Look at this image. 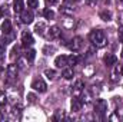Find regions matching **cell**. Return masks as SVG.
<instances>
[{
  "instance_id": "8fae6325",
  "label": "cell",
  "mask_w": 123,
  "mask_h": 122,
  "mask_svg": "<svg viewBox=\"0 0 123 122\" xmlns=\"http://www.w3.org/2000/svg\"><path fill=\"white\" fill-rule=\"evenodd\" d=\"M47 30H49V39H57V37L60 36V33H62L59 26H52V27L47 29Z\"/></svg>"
},
{
  "instance_id": "5b68a950",
  "label": "cell",
  "mask_w": 123,
  "mask_h": 122,
  "mask_svg": "<svg viewBox=\"0 0 123 122\" xmlns=\"http://www.w3.org/2000/svg\"><path fill=\"white\" fill-rule=\"evenodd\" d=\"M34 43V39H33V36H31V33L29 30H25L22 33V46H25V47H29Z\"/></svg>"
},
{
  "instance_id": "d6986e66",
  "label": "cell",
  "mask_w": 123,
  "mask_h": 122,
  "mask_svg": "<svg viewBox=\"0 0 123 122\" xmlns=\"http://www.w3.org/2000/svg\"><path fill=\"white\" fill-rule=\"evenodd\" d=\"M44 76H46L47 79L53 81V79L56 78V70H55V69H46V70H44Z\"/></svg>"
},
{
  "instance_id": "30bf717a",
  "label": "cell",
  "mask_w": 123,
  "mask_h": 122,
  "mask_svg": "<svg viewBox=\"0 0 123 122\" xmlns=\"http://www.w3.org/2000/svg\"><path fill=\"white\" fill-rule=\"evenodd\" d=\"M103 62H105V65H106V66H113V65H116L117 58H116L115 55H112V53H107V55L103 58Z\"/></svg>"
},
{
  "instance_id": "d6a6232c",
  "label": "cell",
  "mask_w": 123,
  "mask_h": 122,
  "mask_svg": "<svg viewBox=\"0 0 123 122\" xmlns=\"http://www.w3.org/2000/svg\"><path fill=\"white\" fill-rule=\"evenodd\" d=\"M122 58H123V50H122Z\"/></svg>"
},
{
  "instance_id": "f1b7e54d",
  "label": "cell",
  "mask_w": 123,
  "mask_h": 122,
  "mask_svg": "<svg viewBox=\"0 0 123 122\" xmlns=\"http://www.w3.org/2000/svg\"><path fill=\"white\" fill-rule=\"evenodd\" d=\"M3 53H4V47H3V45H0V59L3 58Z\"/></svg>"
},
{
  "instance_id": "9c48e42d",
  "label": "cell",
  "mask_w": 123,
  "mask_h": 122,
  "mask_svg": "<svg viewBox=\"0 0 123 122\" xmlns=\"http://www.w3.org/2000/svg\"><path fill=\"white\" fill-rule=\"evenodd\" d=\"M0 30H1L3 34H6V36L12 33V23H10L9 19H4V22L1 23V29H0Z\"/></svg>"
},
{
  "instance_id": "ac0fdd59",
  "label": "cell",
  "mask_w": 123,
  "mask_h": 122,
  "mask_svg": "<svg viewBox=\"0 0 123 122\" xmlns=\"http://www.w3.org/2000/svg\"><path fill=\"white\" fill-rule=\"evenodd\" d=\"M63 78L64 79H72L73 78V68H64L63 69Z\"/></svg>"
},
{
  "instance_id": "3957f363",
  "label": "cell",
  "mask_w": 123,
  "mask_h": 122,
  "mask_svg": "<svg viewBox=\"0 0 123 122\" xmlns=\"http://www.w3.org/2000/svg\"><path fill=\"white\" fill-rule=\"evenodd\" d=\"M33 19H34V14H33L31 9H23V10H22V13H20V20H22L25 25L33 23Z\"/></svg>"
},
{
  "instance_id": "5bb4252c",
  "label": "cell",
  "mask_w": 123,
  "mask_h": 122,
  "mask_svg": "<svg viewBox=\"0 0 123 122\" xmlns=\"http://www.w3.org/2000/svg\"><path fill=\"white\" fill-rule=\"evenodd\" d=\"M99 17H100L102 20H105V22H109V20H112V12L107 10V9H105V10H102V12L99 13Z\"/></svg>"
},
{
  "instance_id": "8992f818",
  "label": "cell",
  "mask_w": 123,
  "mask_h": 122,
  "mask_svg": "<svg viewBox=\"0 0 123 122\" xmlns=\"http://www.w3.org/2000/svg\"><path fill=\"white\" fill-rule=\"evenodd\" d=\"M94 109H96L100 115H103V114L107 111V102H106L105 99H96V102H94Z\"/></svg>"
},
{
  "instance_id": "1f68e13d",
  "label": "cell",
  "mask_w": 123,
  "mask_h": 122,
  "mask_svg": "<svg viewBox=\"0 0 123 122\" xmlns=\"http://www.w3.org/2000/svg\"><path fill=\"white\" fill-rule=\"evenodd\" d=\"M120 23L123 25V13H122V16H120Z\"/></svg>"
},
{
  "instance_id": "7a4b0ae2",
  "label": "cell",
  "mask_w": 123,
  "mask_h": 122,
  "mask_svg": "<svg viewBox=\"0 0 123 122\" xmlns=\"http://www.w3.org/2000/svg\"><path fill=\"white\" fill-rule=\"evenodd\" d=\"M31 88H33L34 91L40 92V93H43V92L47 91V85H46V82H44L42 78H34L33 82H31Z\"/></svg>"
},
{
  "instance_id": "d4e9b609",
  "label": "cell",
  "mask_w": 123,
  "mask_h": 122,
  "mask_svg": "<svg viewBox=\"0 0 123 122\" xmlns=\"http://www.w3.org/2000/svg\"><path fill=\"white\" fill-rule=\"evenodd\" d=\"M27 101H29L30 103H34V102H36V95H34V93H27Z\"/></svg>"
},
{
  "instance_id": "4fadbf2b",
  "label": "cell",
  "mask_w": 123,
  "mask_h": 122,
  "mask_svg": "<svg viewBox=\"0 0 123 122\" xmlns=\"http://www.w3.org/2000/svg\"><path fill=\"white\" fill-rule=\"evenodd\" d=\"M83 88H85L83 82H82L80 79L76 81V83H74V86H73V93H74V96H80V93L83 92Z\"/></svg>"
},
{
  "instance_id": "e0dca14e",
  "label": "cell",
  "mask_w": 123,
  "mask_h": 122,
  "mask_svg": "<svg viewBox=\"0 0 123 122\" xmlns=\"http://www.w3.org/2000/svg\"><path fill=\"white\" fill-rule=\"evenodd\" d=\"M25 58H26L27 62H33L34 58H36V50H34V49H29V50L25 53Z\"/></svg>"
},
{
  "instance_id": "f546056e",
  "label": "cell",
  "mask_w": 123,
  "mask_h": 122,
  "mask_svg": "<svg viewBox=\"0 0 123 122\" xmlns=\"http://www.w3.org/2000/svg\"><path fill=\"white\" fill-rule=\"evenodd\" d=\"M119 39H120V40L123 42V30H120V32H119Z\"/></svg>"
},
{
  "instance_id": "9a60e30c",
  "label": "cell",
  "mask_w": 123,
  "mask_h": 122,
  "mask_svg": "<svg viewBox=\"0 0 123 122\" xmlns=\"http://www.w3.org/2000/svg\"><path fill=\"white\" fill-rule=\"evenodd\" d=\"M23 9H25L23 0H14V3H13V10H14L16 13H22Z\"/></svg>"
},
{
  "instance_id": "603a6c76",
  "label": "cell",
  "mask_w": 123,
  "mask_h": 122,
  "mask_svg": "<svg viewBox=\"0 0 123 122\" xmlns=\"http://www.w3.org/2000/svg\"><path fill=\"white\" fill-rule=\"evenodd\" d=\"M43 52H44V55H52L55 52V47L53 46H44L43 47Z\"/></svg>"
},
{
  "instance_id": "484cf974",
  "label": "cell",
  "mask_w": 123,
  "mask_h": 122,
  "mask_svg": "<svg viewBox=\"0 0 123 122\" xmlns=\"http://www.w3.org/2000/svg\"><path fill=\"white\" fill-rule=\"evenodd\" d=\"M6 7H7V6H6V4H4V6H1V7H0V17H1V16H3V14H6V12H7V9H6Z\"/></svg>"
},
{
  "instance_id": "cb8c5ba5",
  "label": "cell",
  "mask_w": 123,
  "mask_h": 122,
  "mask_svg": "<svg viewBox=\"0 0 123 122\" xmlns=\"http://www.w3.org/2000/svg\"><path fill=\"white\" fill-rule=\"evenodd\" d=\"M63 116H64L63 112H62V111H57V112L55 114V118H53V119H55V121H59V119H63Z\"/></svg>"
},
{
  "instance_id": "7402d4cb",
  "label": "cell",
  "mask_w": 123,
  "mask_h": 122,
  "mask_svg": "<svg viewBox=\"0 0 123 122\" xmlns=\"http://www.w3.org/2000/svg\"><path fill=\"white\" fill-rule=\"evenodd\" d=\"M37 6H39V0H27V7L36 9Z\"/></svg>"
},
{
  "instance_id": "52a82bcc",
  "label": "cell",
  "mask_w": 123,
  "mask_h": 122,
  "mask_svg": "<svg viewBox=\"0 0 123 122\" xmlns=\"http://www.w3.org/2000/svg\"><path fill=\"white\" fill-rule=\"evenodd\" d=\"M82 106H83V101L79 96H74L72 99V111L73 112H79V111H82Z\"/></svg>"
},
{
  "instance_id": "4dcf8cb0",
  "label": "cell",
  "mask_w": 123,
  "mask_h": 122,
  "mask_svg": "<svg viewBox=\"0 0 123 122\" xmlns=\"http://www.w3.org/2000/svg\"><path fill=\"white\" fill-rule=\"evenodd\" d=\"M46 1H47V3H50V4H55L57 0H46Z\"/></svg>"
},
{
  "instance_id": "7c38bea8",
  "label": "cell",
  "mask_w": 123,
  "mask_h": 122,
  "mask_svg": "<svg viewBox=\"0 0 123 122\" xmlns=\"http://www.w3.org/2000/svg\"><path fill=\"white\" fill-rule=\"evenodd\" d=\"M55 65L57 68H66L67 66V56L66 55H60L55 59Z\"/></svg>"
},
{
  "instance_id": "277c9868",
  "label": "cell",
  "mask_w": 123,
  "mask_h": 122,
  "mask_svg": "<svg viewBox=\"0 0 123 122\" xmlns=\"http://www.w3.org/2000/svg\"><path fill=\"white\" fill-rule=\"evenodd\" d=\"M83 39L80 37V36H76V37H73L69 43H67V47L72 50V52H77V50H80V47L83 46V42H82Z\"/></svg>"
},
{
  "instance_id": "4316f807",
  "label": "cell",
  "mask_w": 123,
  "mask_h": 122,
  "mask_svg": "<svg viewBox=\"0 0 123 122\" xmlns=\"http://www.w3.org/2000/svg\"><path fill=\"white\" fill-rule=\"evenodd\" d=\"M85 1H86V4H89V6H94L97 0H85Z\"/></svg>"
},
{
  "instance_id": "2e32d148",
  "label": "cell",
  "mask_w": 123,
  "mask_h": 122,
  "mask_svg": "<svg viewBox=\"0 0 123 122\" xmlns=\"http://www.w3.org/2000/svg\"><path fill=\"white\" fill-rule=\"evenodd\" d=\"M44 30H46V26H44V23L43 22H39L36 26H34V32L37 33V34H44Z\"/></svg>"
},
{
  "instance_id": "6da1fadb",
  "label": "cell",
  "mask_w": 123,
  "mask_h": 122,
  "mask_svg": "<svg viewBox=\"0 0 123 122\" xmlns=\"http://www.w3.org/2000/svg\"><path fill=\"white\" fill-rule=\"evenodd\" d=\"M89 39H90V42H92L96 47H103V46H106V43H107V39H106L105 32L99 30V29L90 32Z\"/></svg>"
},
{
  "instance_id": "44dd1931",
  "label": "cell",
  "mask_w": 123,
  "mask_h": 122,
  "mask_svg": "<svg viewBox=\"0 0 123 122\" xmlns=\"http://www.w3.org/2000/svg\"><path fill=\"white\" fill-rule=\"evenodd\" d=\"M77 62H79V58H77L76 55L67 56V65H70V66H74V65H77Z\"/></svg>"
},
{
  "instance_id": "ffe728a7",
  "label": "cell",
  "mask_w": 123,
  "mask_h": 122,
  "mask_svg": "<svg viewBox=\"0 0 123 122\" xmlns=\"http://www.w3.org/2000/svg\"><path fill=\"white\" fill-rule=\"evenodd\" d=\"M43 16H44L46 19H49V20H50V19H55V12H53L52 9H44V10H43Z\"/></svg>"
},
{
  "instance_id": "83f0119b",
  "label": "cell",
  "mask_w": 123,
  "mask_h": 122,
  "mask_svg": "<svg viewBox=\"0 0 123 122\" xmlns=\"http://www.w3.org/2000/svg\"><path fill=\"white\" fill-rule=\"evenodd\" d=\"M109 119H110V121H116V119H119V116H117V114H113V115L109 116Z\"/></svg>"
},
{
  "instance_id": "ba28073f",
  "label": "cell",
  "mask_w": 123,
  "mask_h": 122,
  "mask_svg": "<svg viewBox=\"0 0 123 122\" xmlns=\"http://www.w3.org/2000/svg\"><path fill=\"white\" fill-rule=\"evenodd\" d=\"M17 72H19V66H17V65L10 63V65L7 66V76H9L10 79H14V78L17 76Z\"/></svg>"
}]
</instances>
